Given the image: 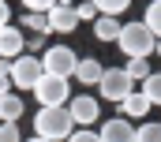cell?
I'll return each instance as SVG.
<instances>
[{
    "label": "cell",
    "instance_id": "6da1fadb",
    "mask_svg": "<svg viewBox=\"0 0 161 142\" xmlns=\"http://www.w3.org/2000/svg\"><path fill=\"white\" fill-rule=\"evenodd\" d=\"M34 135L49 142H68L75 135V120H71L68 105H41L34 112Z\"/></svg>",
    "mask_w": 161,
    "mask_h": 142
},
{
    "label": "cell",
    "instance_id": "7a4b0ae2",
    "mask_svg": "<svg viewBox=\"0 0 161 142\" xmlns=\"http://www.w3.org/2000/svg\"><path fill=\"white\" fill-rule=\"evenodd\" d=\"M116 45H120V52L127 60H150V52H158V37H154V30L142 19L139 23H124Z\"/></svg>",
    "mask_w": 161,
    "mask_h": 142
},
{
    "label": "cell",
    "instance_id": "3957f363",
    "mask_svg": "<svg viewBox=\"0 0 161 142\" xmlns=\"http://www.w3.org/2000/svg\"><path fill=\"white\" fill-rule=\"evenodd\" d=\"M131 94H135V79L124 68H105L101 82H97V97L101 101H113V105H124Z\"/></svg>",
    "mask_w": 161,
    "mask_h": 142
},
{
    "label": "cell",
    "instance_id": "277c9868",
    "mask_svg": "<svg viewBox=\"0 0 161 142\" xmlns=\"http://www.w3.org/2000/svg\"><path fill=\"white\" fill-rule=\"evenodd\" d=\"M82 56H75V49H68V45H49L45 52H41V64L49 75H60V79H71L75 68H79Z\"/></svg>",
    "mask_w": 161,
    "mask_h": 142
},
{
    "label": "cell",
    "instance_id": "5b68a950",
    "mask_svg": "<svg viewBox=\"0 0 161 142\" xmlns=\"http://www.w3.org/2000/svg\"><path fill=\"white\" fill-rule=\"evenodd\" d=\"M11 82H15V90H30L34 94V86L41 82V75H45V64H41L38 56H19V60H11Z\"/></svg>",
    "mask_w": 161,
    "mask_h": 142
},
{
    "label": "cell",
    "instance_id": "8992f818",
    "mask_svg": "<svg viewBox=\"0 0 161 142\" xmlns=\"http://www.w3.org/2000/svg\"><path fill=\"white\" fill-rule=\"evenodd\" d=\"M34 97H38V105H68L71 101V86H68V79L45 71L41 82L34 86Z\"/></svg>",
    "mask_w": 161,
    "mask_h": 142
},
{
    "label": "cell",
    "instance_id": "52a82bcc",
    "mask_svg": "<svg viewBox=\"0 0 161 142\" xmlns=\"http://www.w3.org/2000/svg\"><path fill=\"white\" fill-rule=\"evenodd\" d=\"M97 101H101V97H90V94H79V97L68 101V112H71L75 127H90V123H97V116H101V105H97Z\"/></svg>",
    "mask_w": 161,
    "mask_h": 142
},
{
    "label": "cell",
    "instance_id": "ba28073f",
    "mask_svg": "<svg viewBox=\"0 0 161 142\" xmlns=\"http://www.w3.org/2000/svg\"><path fill=\"white\" fill-rule=\"evenodd\" d=\"M79 26V11L71 0H60L53 11H49V34H71Z\"/></svg>",
    "mask_w": 161,
    "mask_h": 142
},
{
    "label": "cell",
    "instance_id": "9c48e42d",
    "mask_svg": "<svg viewBox=\"0 0 161 142\" xmlns=\"http://www.w3.org/2000/svg\"><path fill=\"white\" fill-rule=\"evenodd\" d=\"M135 131H139V127H135L127 116H113V120L101 123L97 135H101V142H135Z\"/></svg>",
    "mask_w": 161,
    "mask_h": 142
},
{
    "label": "cell",
    "instance_id": "30bf717a",
    "mask_svg": "<svg viewBox=\"0 0 161 142\" xmlns=\"http://www.w3.org/2000/svg\"><path fill=\"white\" fill-rule=\"evenodd\" d=\"M26 52V37L19 26H0V56L4 60H19Z\"/></svg>",
    "mask_w": 161,
    "mask_h": 142
},
{
    "label": "cell",
    "instance_id": "8fae6325",
    "mask_svg": "<svg viewBox=\"0 0 161 142\" xmlns=\"http://www.w3.org/2000/svg\"><path fill=\"white\" fill-rule=\"evenodd\" d=\"M101 75H105V68H101V60H94V56H82L79 68H75V79H79L82 86H97Z\"/></svg>",
    "mask_w": 161,
    "mask_h": 142
},
{
    "label": "cell",
    "instance_id": "7c38bea8",
    "mask_svg": "<svg viewBox=\"0 0 161 142\" xmlns=\"http://www.w3.org/2000/svg\"><path fill=\"white\" fill-rule=\"evenodd\" d=\"M120 30H124V23L113 19V15H97V23H94V37L97 41H116Z\"/></svg>",
    "mask_w": 161,
    "mask_h": 142
},
{
    "label": "cell",
    "instance_id": "4fadbf2b",
    "mask_svg": "<svg viewBox=\"0 0 161 142\" xmlns=\"http://www.w3.org/2000/svg\"><path fill=\"white\" fill-rule=\"evenodd\" d=\"M120 108H124V116H127V120H146V112H150L154 105H150V97L139 90V94H131V97H127Z\"/></svg>",
    "mask_w": 161,
    "mask_h": 142
},
{
    "label": "cell",
    "instance_id": "5bb4252c",
    "mask_svg": "<svg viewBox=\"0 0 161 142\" xmlns=\"http://www.w3.org/2000/svg\"><path fill=\"white\" fill-rule=\"evenodd\" d=\"M23 97H15V94H4L0 97V123H15L19 116H23Z\"/></svg>",
    "mask_w": 161,
    "mask_h": 142
},
{
    "label": "cell",
    "instance_id": "9a60e30c",
    "mask_svg": "<svg viewBox=\"0 0 161 142\" xmlns=\"http://www.w3.org/2000/svg\"><path fill=\"white\" fill-rule=\"evenodd\" d=\"M23 26H26L34 37H38V34L45 37V34H49V15H41V11H26V15H23Z\"/></svg>",
    "mask_w": 161,
    "mask_h": 142
},
{
    "label": "cell",
    "instance_id": "2e32d148",
    "mask_svg": "<svg viewBox=\"0 0 161 142\" xmlns=\"http://www.w3.org/2000/svg\"><path fill=\"white\" fill-rule=\"evenodd\" d=\"M90 4H94L101 15H113V19H120L124 11L131 8V0H90Z\"/></svg>",
    "mask_w": 161,
    "mask_h": 142
},
{
    "label": "cell",
    "instance_id": "e0dca14e",
    "mask_svg": "<svg viewBox=\"0 0 161 142\" xmlns=\"http://www.w3.org/2000/svg\"><path fill=\"white\" fill-rule=\"evenodd\" d=\"M142 94L150 97V105H161V71H154V75L142 82Z\"/></svg>",
    "mask_w": 161,
    "mask_h": 142
},
{
    "label": "cell",
    "instance_id": "ac0fdd59",
    "mask_svg": "<svg viewBox=\"0 0 161 142\" xmlns=\"http://www.w3.org/2000/svg\"><path fill=\"white\" fill-rule=\"evenodd\" d=\"M135 142H161V123H154V120H146L139 131H135Z\"/></svg>",
    "mask_w": 161,
    "mask_h": 142
},
{
    "label": "cell",
    "instance_id": "d6986e66",
    "mask_svg": "<svg viewBox=\"0 0 161 142\" xmlns=\"http://www.w3.org/2000/svg\"><path fill=\"white\" fill-rule=\"evenodd\" d=\"M150 30H154V37H161V0H154L150 8H146V19H142Z\"/></svg>",
    "mask_w": 161,
    "mask_h": 142
},
{
    "label": "cell",
    "instance_id": "ffe728a7",
    "mask_svg": "<svg viewBox=\"0 0 161 142\" xmlns=\"http://www.w3.org/2000/svg\"><path fill=\"white\" fill-rule=\"evenodd\" d=\"M127 75H131V79H135V82H146V79H150V75H154V71L146 68V60H127Z\"/></svg>",
    "mask_w": 161,
    "mask_h": 142
},
{
    "label": "cell",
    "instance_id": "44dd1931",
    "mask_svg": "<svg viewBox=\"0 0 161 142\" xmlns=\"http://www.w3.org/2000/svg\"><path fill=\"white\" fill-rule=\"evenodd\" d=\"M56 4H60V0H23V8H26V11H41V15H49Z\"/></svg>",
    "mask_w": 161,
    "mask_h": 142
},
{
    "label": "cell",
    "instance_id": "7402d4cb",
    "mask_svg": "<svg viewBox=\"0 0 161 142\" xmlns=\"http://www.w3.org/2000/svg\"><path fill=\"white\" fill-rule=\"evenodd\" d=\"M75 11H79V23H97V15H101L90 0H86V4H75Z\"/></svg>",
    "mask_w": 161,
    "mask_h": 142
},
{
    "label": "cell",
    "instance_id": "603a6c76",
    "mask_svg": "<svg viewBox=\"0 0 161 142\" xmlns=\"http://www.w3.org/2000/svg\"><path fill=\"white\" fill-rule=\"evenodd\" d=\"M68 142H101V135L90 131V127H75V135H71Z\"/></svg>",
    "mask_w": 161,
    "mask_h": 142
},
{
    "label": "cell",
    "instance_id": "cb8c5ba5",
    "mask_svg": "<svg viewBox=\"0 0 161 142\" xmlns=\"http://www.w3.org/2000/svg\"><path fill=\"white\" fill-rule=\"evenodd\" d=\"M0 142H23L19 127H15V123H0Z\"/></svg>",
    "mask_w": 161,
    "mask_h": 142
},
{
    "label": "cell",
    "instance_id": "d4e9b609",
    "mask_svg": "<svg viewBox=\"0 0 161 142\" xmlns=\"http://www.w3.org/2000/svg\"><path fill=\"white\" fill-rule=\"evenodd\" d=\"M0 26H11V8H8V0H0Z\"/></svg>",
    "mask_w": 161,
    "mask_h": 142
},
{
    "label": "cell",
    "instance_id": "484cf974",
    "mask_svg": "<svg viewBox=\"0 0 161 142\" xmlns=\"http://www.w3.org/2000/svg\"><path fill=\"white\" fill-rule=\"evenodd\" d=\"M26 49H38V52H45V49H49V45H45V37H26Z\"/></svg>",
    "mask_w": 161,
    "mask_h": 142
},
{
    "label": "cell",
    "instance_id": "4316f807",
    "mask_svg": "<svg viewBox=\"0 0 161 142\" xmlns=\"http://www.w3.org/2000/svg\"><path fill=\"white\" fill-rule=\"evenodd\" d=\"M11 86H15V82H11V75L4 71V75H0V97H4V94H11Z\"/></svg>",
    "mask_w": 161,
    "mask_h": 142
},
{
    "label": "cell",
    "instance_id": "83f0119b",
    "mask_svg": "<svg viewBox=\"0 0 161 142\" xmlns=\"http://www.w3.org/2000/svg\"><path fill=\"white\" fill-rule=\"evenodd\" d=\"M4 71H11V60H4V56H0V75H4Z\"/></svg>",
    "mask_w": 161,
    "mask_h": 142
},
{
    "label": "cell",
    "instance_id": "f1b7e54d",
    "mask_svg": "<svg viewBox=\"0 0 161 142\" xmlns=\"http://www.w3.org/2000/svg\"><path fill=\"white\" fill-rule=\"evenodd\" d=\"M26 142H49V139H41V135H34V139H26Z\"/></svg>",
    "mask_w": 161,
    "mask_h": 142
},
{
    "label": "cell",
    "instance_id": "f546056e",
    "mask_svg": "<svg viewBox=\"0 0 161 142\" xmlns=\"http://www.w3.org/2000/svg\"><path fill=\"white\" fill-rule=\"evenodd\" d=\"M158 56H161V37H158Z\"/></svg>",
    "mask_w": 161,
    "mask_h": 142
}]
</instances>
